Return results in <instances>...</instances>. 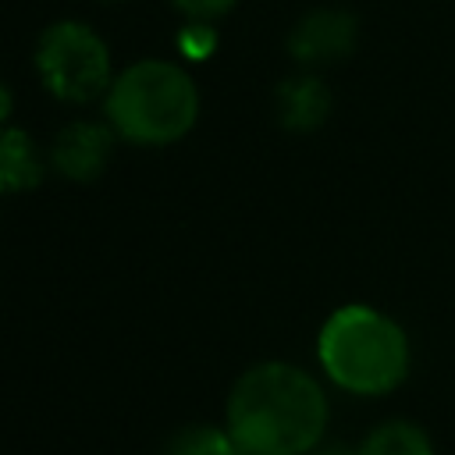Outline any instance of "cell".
Segmentation results:
<instances>
[{
  "label": "cell",
  "instance_id": "1",
  "mask_svg": "<svg viewBox=\"0 0 455 455\" xmlns=\"http://www.w3.org/2000/svg\"><path fill=\"white\" fill-rule=\"evenodd\" d=\"M327 430V395L299 366H252L228 398V434L245 455H306Z\"/></svg>",
  "mask_w": 455,
  "mask_h": 455
},
{
  "label": "cell",
  "instance_id": "2",
  "mask_svg": "<svg viewBox=\"0 0 455 455\" xmlns=\"http://www.w3.org/2000/svg\"><path fill=\"white\" fill-rule=\"evenodd\" d=\"M316 352L327 377L355 395H387L409 373L405 331L370 306L338 309L323 323Z\"/></svg>",
  "mask_w": 455,
  "mask_h": 455
},
{
  "label": "cell",
  "instance_id": "3",
  "mask_svg": "<svg viewBox=\"0 0 455 455\" xmlns=\"http://www.w3.org/2000/svg\"><path fill=\"white\" fill-rule=\"evenodd\" d=\"M107 117L117 135L146 146H164L181 139L196 124L199 89L181 68L167 60H142L121 71V78L110 85Z\"/></svg>",
  "mask_w": 455,
  "mask_h": 455
},
{
  "label": "cell",
  "instance_id": "4",
  "mask_svg": "<svg viewBox=\"0 0 455 455\" xmlns=\"http://www.w3.org/2000/svg\"><path fill=\"white\" fill-rule=\"evenodd\" d=\"M36 68L43 85L68 103L96 100L110 82V53L103 39L78 21H57L36 46Z\"/></svg>",
  "mask_w": 455,
  "mask_h": 455
},
{
  "label": "cell",
  "instance_id": "5",
  "mask_svg": "<svg viewBox=\"0 0 455 455\" xmlns=\"http://www.w3.org/2000/svg\"><path fill=\"white\" fill-rule=\"evenodd\" d=\"M359 39V25L355 14L341 11V7H320L309 11L288 36V53L302 64H327V60H341L355 50Z\"/></svg>",
  "mask_w": 455,
  "mask_h": 455
},
{
  "label": "cell",
  "instance_id": "6",
  "mask_svg": "<svg viewBox=\"0 0 455 455\" xmlns=\"http://www.w3.org/2000/svg\"><path fill=\"white\" fill-rule=\"evenodd\" d=\"M110 146H114L110 128L92 121L68 124L53 142V167L71 181H92L107 167Z\"/></svg>",
  "mask_w": 455,
  "mask_h": 455
},
{
  "label": "cell",
  "instance_id": "7",
  "mask_svg": "<svg viewBox=\"0 0 455 455\" xmlns=\"http://www.w3.org/2000/svg\"><path fill=\"white\" fill-rule=\"evenodd\" d=\"M331 114V92L316 75H295L277 85V117L288 132H316Z\"/></svg>",
  "mask_w": 455,
  "mask_h": 455
},
{
  "label": "cell",
  "instance_id": "8",
  "mask_svg": "<svg viewBox=\"0 0 455 455\" xmlns=\"http://www.w3.org/2000/svg\"><path fill=\"white\" fill-rule=\"evenodd\" d=\"M43 181V160L36 142L21 128L0 124V192H25Z\"/></svg>",
  "mask_w": 455,
  "mask_h": 455
},
{
  "label": "cell",
  "instance_id": "9",
  "mask_svg": "<svg viewBox=\"0 0 455 455\" xmlns=\"http://www.w3.org/2000/svg\"><path fill=\"white\" fill-rule=\"evenodd\" d=\"M359 455H434V444L416 423L391 419L359 444Z\"/></svg>",
  "mask_w": 455,
  "mask_h": 455
},
{
  "label": "cell",
  "instance_id": "10",
  "mask_svg": "<svg viewBox=\"0 0 455 455\" xmlns=\"http://www.w3.org/2000/svg\"><path fill=\"white\" fill-rule=\"evenodd\" d=\"M235 448V437L217 427H188L171 437L164 455H231Z\"/></svg>",
  "mask_w": 455,
  "mask_h": 455
},
{
  "label": "cell",
  "instance_id": "11",
  "mask_svg": "<svg viewBox=\"0 0 455 455\" xmlns=\"http://www.w3.org/2000/svg\"><path fill=\"white\" fill-rule=\"evenodd\" d=\"M192 21H210V18H220V14H228L238 0H174Z\"/></svg>",
  "mask_w": 455,
  "mask_h": 455
},
{
  "label": "cell",
  "instance_id": "12",
  "mask_svg": "<svg viewBox=\"0 0 455 455\" xmlns=\"http://www.w3.org/2000/svg\"><path fill=\"white\" fill-rule=\"evenodd\" d=\"M213 32L206 28V21H196L192 28H185L181 32V53H188V57H206L210 50H213Z\"/></svg>",
  "mask_w": 455,
  "mask_h": 455
},
{
  "label": "cell",
  "instance_id": "13",
  "mask_svg": "<svg viewBox=\"0 0 455 455\" xmlns=\"http://www.w3.org/2000/svg\"><path fill=\"white\" fill-rule=\"evenodd\" d=\"M11 110H14V100H11V89L7 85H0V124L11 117Z\"/></svg>",
  "mask_w": 455,
  "mask_h": 455
},
{
  "label": "cell",
  "instance_id": "14",
  "mask_svg": "<svg viewBox=\"0 0 455 455\" xmlns=\"http://www.w3.org/2000/svg\"><path fill=\"white\" fill-rule=\"evenodd\" d=\"M316 455H359V451H352V448H345V444H327V448H320Z\"/></svg>",
  "mask_w": 455,
  "mask_h": 455
},
{
  "label": "cell",
  "instance_id": "15",
  "mask_svg": "<svg viewBox=\"0 0 455 455\" xmlns=\"http://www.w3.org/2000/svg\"><path fill=\"white\" fill-rule=\"evenodd\" d=\"M231 455H245V451H242V448H235V451H231Z\"/></svg>",
  "mask_w": 455,
  "mask_h": 455
}]
</instances>
